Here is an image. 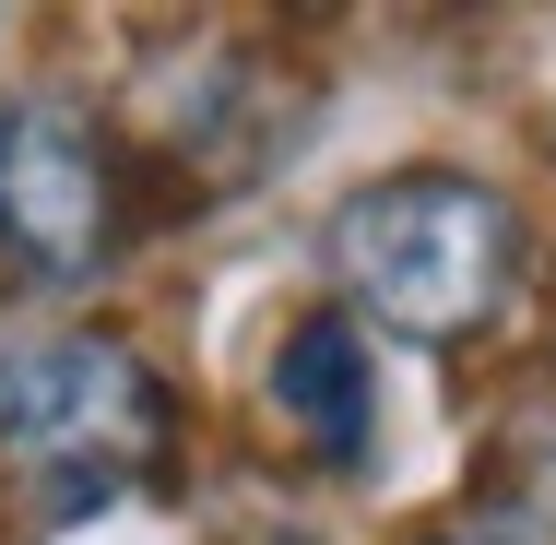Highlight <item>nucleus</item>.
Wrapping results in <instances>:
<instances>
[{
	"mask_svg": "<svg viewBox=\"0 0 556 545\" xmlns=\"http://www.w3.org/2000/svg\"><path fill=\"white\" fill-rule=\"evenodd\" d=\"M273 404H285V428H308L332 462H355L367 428H379V380H367L355 321H296V332H285V356H273Z\"/></svg>",
	"mask_w": 556,
	"mask_h": 545,
	"instance_id": "obj_4",
	"label": "nucleus"
},
{
	"mask_svg": "<svg viewBox=\"0 0 556 545\" xmlns=\"http://www.w3.org/2000/svg\"><path fill=\"white\" fill-rule=\"evenodd\" d=\"M439 545H473V534H439Z\"/></svg>",
	"mask_w": 556,
	"mask_h": 545,
	"instance_id": "obj_5",
	"label": "nucleus"
},
{
	"mask_svg": "<svg viewBox=\"0 0 556 545\" xmlns=\"http://www.w3.org/2000/svg\"><path fill=\"white\" fill-rule=\"evenodd\" d=\"M0 237L36 273H84L118 237V166L96 143V119H72V108H12L0 119Z\"/></svg>",
	"mask_w": 556,
	"mask_h": 545,
	"instance_id": "obj_3",
	"label": "nucleus"
},
{
	"mask_svg": "<svg viewBox=\"0 0 556 545\" xmlns=\"http://www.w3.org/2000/svg\"><path fill=\"white\" fill-rule=\"evenodd\" d=\"M0 450L36 474H96V462H142L154 450V380L130 344H36L0 368Z\"/></svg>",
	"mask_w": 556,
	"mask_h": 545,
	"instance_id": "obj_2",
	"label": "nucleus"
},
{
	"mask_svg": "<svg viewBox=\"0 0 556 545\" xmlns=\"http://www.w3.org/2000/svg\"><path fill=\"white\" fill-rule=\"evenodd\" d=\"M332 273L379 309L391 332H450L497 321L509 273H521V214L485 190V178H450V166H415V178H379L332 214Z\"/></svg>",
	"mask_w": 556,
	"mask_h": 545,
	"instance_id": "obj_1",
	"label": "nucleus"
}]
</instances>
